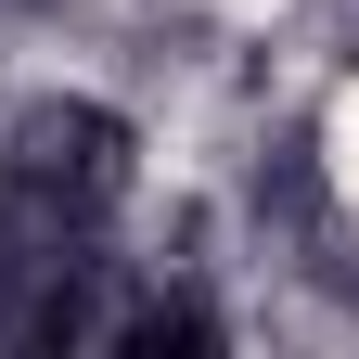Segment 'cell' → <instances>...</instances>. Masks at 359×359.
Here are the masks:
<instances>
[{
  "mask_svg": "<svg viewBox=\"0 0 359 359\" xmlns=\"http://www.w3.org/2000/svg\"><path fill=\"white\" fill-rule=\"evenodd\" d=\"M128 180H142V142L90 90H39L0 128V334L13 346H52L90 321V269L116 257Z\"/></svg>",
  "mask_w": 359,
  "mask_h": 359,
  "instance_id": "1",
  "label": "cell"
}]
</instances>
